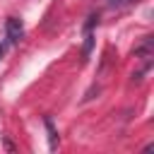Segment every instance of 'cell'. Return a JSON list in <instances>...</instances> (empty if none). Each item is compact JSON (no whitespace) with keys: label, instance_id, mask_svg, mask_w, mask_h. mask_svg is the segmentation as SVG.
I'll list each match as a JSON object with an SVG mask.
<instances>
[{"label":"cell","instance_id":"6da1fadb","mask_svg":"<svg viewBox=\"0 0 154 154\" xmlns=\"http://www.w3.org/2000/svg\"><path fill=\"white\" fill-rule=\"evenodd\" d=\"M5 38L12 46L24 38V24H22L19 17H7V22H5Z\"/></svg>","mask_w":154,"mask_h":154},{"label":"cell","instance_id":"7a4b0ae2","mask_svg":"<svg viewBox=\"0 0 154 154\" xmlns=\"http://www.w3.org/2000/svg\"><path fill=\"white\" fill-rule=\"evenodd\" d=\"M43 125H46V130H48L51 149H55V147H58V137H55V128H53V120H51V118H46V120H43Z\"/></svg>","mask_w":154,"mask_h":154},{"label":"cell","instance_id":"3957f363","mask_svg":"<svg viewBox=\"0 0 154 154\" xmlns=\"http://www.w3.org/2000/svg\"><path fill=\"white\" fill-rule=\"evenodd\" d=\"M5 48H7V41H5V43H0V58H2V53H5Z\"/></svg>","mask_w":154,"mask_h":154},{"label":"cell","instance_id":"277c9868","mask_svg":"<svg viewBox=\"0 0 154 154\" xmlns=\"http://www.w3.org/2000/svg\"><path fill=\"white\" fill-rule=\"evenodd\" d=\"M116 2H118V0H108V5H116Z\"/></svg>","mask_w":154,"mask_h":154}]
</instances>
